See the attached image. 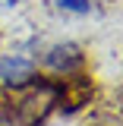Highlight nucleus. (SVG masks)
I'll return each instance as SVG.
<instances>
[{
  "label": "nucleus",
  "instance_id": "nucleus-2",
  "mask_svg": "<svg viewBox=\"0 0 123 126\" xmlns=\"http://www.w3.org/2000/svg\"><path fill=\"white\" fill-rule=\"evenodd\" d=\"M85 66V50L76 44V41H57L44 50V69L54 73V76H76Z\"/></svg>",
  "mask_w": 123,
  "mask_h": 126
},
{
  "label": "nucleus",
  "instance_id": "nucleus-1",
  "mask_svg": "<svg viewBox=\"0 0 123 126\" xmlns=\"http://www.w3.org/2000/svg\"><path fill=\"white\" fill-rule=\"evenodd\" d=\"M51 110H57V82H44L38 76L32 85H25L22 101L16 104V120L22 126H41Z\"/></svg>",
  "mask_w": 123,
  "mask_h": 126
},
{
  "label": "nucleus",
  "instance_id": "nucleus-3",
  "mask_svg": "<svg viewBox=\"0 0 123 126\" xmlns=\"http://www.w3.org/2000/svg\"><path fill=\"white\" fill-rule=\"evenodd\" d=\"M38 79V63L22 54H0V85L6 88H25Z\"/></svg>",
  "mask_w": 123,
  "mask_h": 126
},
{
  "label": "nucleus",
  "instance_id": "nucleus-4",
  "mask_svg": "<svg viewBox=\"0 0 123 126\" xmlns=\"http://www.w3.org/2000/svg\"><path fill=\"white\" fill-rule=\"evenodd\" d=\"M54 6L60 13H73V16H88L95 10L92 0H54Z\"/></svg>",
  "mask_w": 123,
  "mask_h": 126
},
{
  "label": "nucleus",
  "instance_id": "nucleus-5",
  "mask_svg": "<svg viewBox=\"0 0 123 126\" xmlns=\"http://www.w3.org/2000/svg\"><path fill=\"white\" fill-rule=\"evenodd\" d=\"M19 3H25V0H0V6H19Z\"/></svg>",
  "mask_w": 123,
  "mask_h": 126
}]
</instances>
